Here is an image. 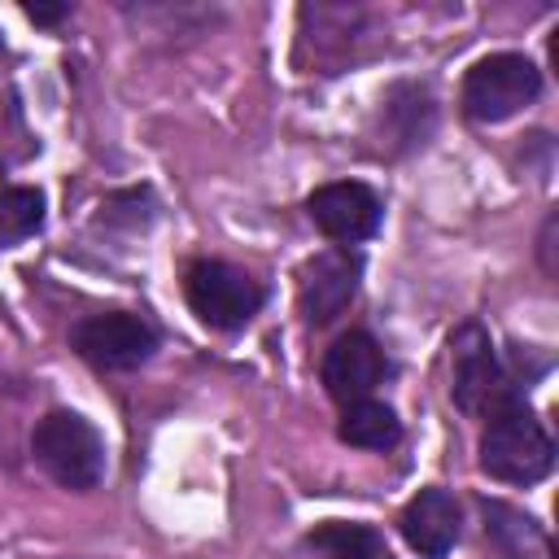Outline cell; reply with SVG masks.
I'll list each match as a JSON object with an SVG mask.
<instances>
[{
	"mask_svg": "<svg viewBox=\"0 0 559 559\" xmlns=\"http://www.w3.org/2000/svg\"><path fill=\"white\" fill-rule=\"evenodd\" d=\"M35 463L66 489H96L105 476V441L74 411H48L31 437Z\"/></svg>",
	"mask_w": 559,
	"mask_h": 559,
	"instance_id": "1",
	"label": "cell"
},
{
	"mask_svg": "<svg viewBox=\"0 0 559 559\" xmlns=\"http://www.w3.org/2000/svg\"><path fill=\"white\" fill-rule=\"evenodd\" d=\"M480 467L502 485H533L555 467V445L546 428L524 411V402L489 415L480 437Z\"/></svg>",
	"mask_w": 559,
	"mask_h": 559,
	"instance_id": "2",
	"label": "cell"
},
{
	"mask_svg": "<svg viewBox=\"0 0 559 559\" xmlns=\"http://www.w3.org/2000/svg\"><path fill=\"white\" fill-rule=\"evenodd\" d=\"M542 92V74L528 57L520 52H493L485 61H476L463 79V109L476 122H502L515 118L520 109H528Z\"/></svg>",
	"mask_w": 559,
	"mask_h": 559,
	"instance_id": "3",
	"label": "cell"
},
{
	"mask_svg": "<svg viewBox=\"0 0 559 559\" xmlns=\"http://www.w3.org/2000/svg\"><path fill=\"white\" fill-rule=\"evenodd\" d=\"M183 293H188L192 314L201 323L218 328V332H231V328L249 323L262 306V284L253 275H245L240 266H231V262H192L188 280H183Z\"/></svg>",
	"mask_w": 559,
	"mask_h": 559,
	"instance_id": "4",
	"label": "cell"
},
{
	"mask_svg": "<svg viewBox=\"0 0 559 559\" xmlns=\"http://www.w3.org/2000/svg\"><path fill=\"white\" fill-rule=\"evenodd\" d=\"M454 402L467 415H485V419L507 406H520L515 380H507L502 362L489 349V336L476 323H467L454 336Z\"/></svg>",
	"mask_w": 559,
	"mask_h": 559,
	"instance_id": "5",
	"label": "cell"
},
{
	"mask_svg": "<svg viewBox=\"0 0 559 559\" xmlns=\"http://www.w3.org/2000/svg\"><path fill=\"white\" fill-rule=\"evenodd\" d=\"M70 345H74L79 358H87L92 367L127 371V367H140L144 358H153L157 332H153L140 314L109 310V314H87L83 323H74Z\"/></svg>",
	"mask_w": 559,
	"mask_h": 559,
	"instance_id": "6",
	"label": "cell"
},
{
	"mask_svg": "<svg viewBox=\"0 0 559 559\" xmlns=\"http://www.w3.org/2000/svg\"><path fill=\"white\" fill-rule=\"evenodd\" d=\"M314 227L328 236V240H341V245H354V240H367L376 236L380 227V197L367 188V183H323L319 192H310L306 201Z\"/></svg>",
	"mask_w": 559,
	"mask_h": 559,
	"instance_id": "7",
	"label": "cell"
},
{
	"mask_svg": "<svg viewBox=\"0 0 559 559\" xmlns=\"http://www.w3.org/2000/svg\"><path fill=\"white\" fill-rule=\"evenodd\" d=\"M358 293V258L345 249H328L301 266L297 306L310 323H332Z\"/></svg>",
	"mask_w": 559,
	"mask_h": 559,
	"instance_id": "8",
	"label": "cell"
},
{
	"mask_svg": "<svg viewBox=\"0 0 559 559\" xmlns=\"http://www.w3.org/2000/svg\"><path fill=\"white\" fill-rule=\"evenodd\" d=\"M384 380V354L367 332H345L323 354V384L336 402H362Z\"/></svg>",
	"mask_w": 559,
	"mask_h": 559,
	"instance_id": "9",
	"label": "cell"
},
{
	"mask_svg": "<svg viewBox=\"0 0 559 559\" xmlns=\"http://www.w3.org/2000/svg\"><path fill=\"white\" fill-rule=\"evenodd\" d=\"M402 537L424 559H445L459 542V502L445 489H419L402 511Z\"/></svg>",
	"mask_w": 559,
	"mask_h": 559,
	"instance_id": "10",
	"label": "cell"
},
{
	"mask_svg": "<svg viewBox=\"0 0 559 559\" xmlns=\"http://www.w3.org/2000/svg\"><path fill=\"white\" fill-rule=\"evenodd\" d=\"M336 432H341L345 445H358V450H389V445H397L402 424H397V415H393L384 402L362 397V402H349V406H345Z\"/></svg>",
	"mask_w": 559,
	"mask_h": 559,
	"instance_id": "11",
	"label": "cell"
},
{
	"mask_svg": "<svg viewBox=\"0 0 559 559\" xmlns=\"http://www.w3.org/2000/svg\"><path fill=\"white\" fill-rule=\"evenodd\" d=\"M314 559H389L384 542L367 524H323L306 537Z\"/></svg>",
	"mask_w": 559,
	"mask_h": 559,
	"instance_id": "12",
	"label": "cell"
},
{
	"mask_svg": "<svg viewBox=\"0 0 559 559\" xmlns=\"http://www.w3.org/2000/svg\"><path fill=\"white\" fill-rule=\"evenodd\" d=\"M44 223L39 188H0V249L35 236Z\"/></svg>",
	"mask_w": 559,
	"mask_h": 559,
	"instance_id": "13",
	"label": "cell"
},
{
	"mask_svg": "<svg viewBox=\"0 0 559 559\" xmlns=\"http://www.w3.org/2000/svg\"><path fill=\"white\" fill-rule=\"evenodd\" d=\"M26 17L31 22H44V26L48 22H61L66 17V4H26Z\"/></svg>",
	"mask_w": 559,
	"mask_h": 559,
	"instance_id": "14",
	"label": "cell"
},
{
	"mask_svg": "<svg viewBox=\"0 0 559 559\" xmlns=\"http://www.w3.org/2000/svg\"><path fill=\"white\" fill-rule=\"evenodd\" d=\"M0 52H4V44H0Z\"/></svg>",
	"mask_w": 559,
	"mask_h": 559,
	"instance_id": "15",
	"label": "cell"
}]
</instances>
